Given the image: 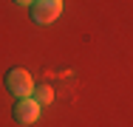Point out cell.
I'll list each match as a JSON object with an SVG mask.
<instances>
[{
  "label": "cell",
  "instance_id": "1",
  "mask_svg": "<svg viewBox=\"0 0 133 127\" xmlns=\"http://www.w3.org/2000/svg\"><path fill=\"white\" fill-rule=\"evenodd\" d=\"M34 79L28 74L26 68H11L9 74H6V90L11 93V96H17V99H26L34 93Z\"/></svg>",
  "mask_w": 133,
  "mask_h": 127
},
{
  "label": "cell",
  "instance_id": "2",
  "mask_svg": "<svg viewBox=\"0 0 133 127\" xmlns=\"http://www.w3.org/2000/svg\"><path fill=\"white\" fill-rule=\"evenodd\" d=\"M62 14V0H34L31 3V17L40 25H51Z\"/></svg>",
  "mask_w": 133,
  "mask_h": 127
},
{
  "label": "cell",
  "instance_id": "3",
  "mask_svg": "<svg viewBox=\"0 0 133 127\" xmlns=\"http://www.w3.org/2000/svg\"><path fill=\"white\" fill-rule=\"evenodd\" d=\"M40 102L34 99V96H26V99H17L14 104V122L17 124H34L37 119H40Z\"/></svg>",
  "mask_w": 133,
  "mask_h": 127
},
{
  "label": "cell",
  "instance_id": "4",
  "mask_svg": "<svg viewBox=\"0 0 133 127\" xmlns=\"http://www.w3.org/2000/svg\"><path fill=\"white\" fill-rule=\"evenodd\" d=\"M31 96L40 102V104H51V102H54V90L48 88V85H40V88H34V93H31Z\"/></svg>",
  "mask_w": 133,
  "mask_h": 127
},
{
  "label": "cell",
  "instance_id": "5",
  "mask_svg": "<svg viewBox=\"0 0 133 127\" xmlns=\"http://www.w3.org/2000/svg\"><path fill=\"white\" fill-rule=\"evenodd\" d=\"M14 3H17V6H31L34 0H14Z\"/></svg>",
  "mask_w": 133,
  "mask_h": 127
}]
</instances>
